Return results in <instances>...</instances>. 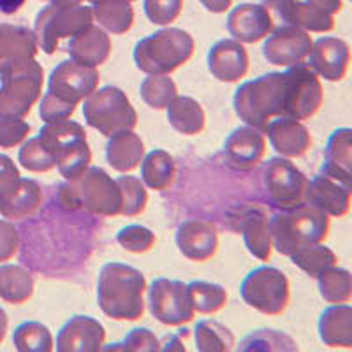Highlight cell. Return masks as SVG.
<instances>
[{"label": "cell", "mask_w": 352, "mask_h": 352, "mask_svg": "<svg viewBox=\"0 0 352 352\" xmlns=\"http://www.w3.org/2000/svg\"><path fill=\"white\" fill-rule=\"evenodd\" d=\"M146 276L124 263H106L97 280V305L113 320H138L144 316Z\"/></svg>", "instance_id": "obj_1"}, {"label": "cell", "mask_w": 352, "mask_h": 352, "mask_svg": "<svg viewBox=\"0 0 352 352\" xmlns=\"http://www.w3.org/2000/svg\"><path fill=\"white\" fill-rule=\"evenodd\" d=\"M236 116L248 127L264 134L272 120L287 116V76L285 72H268L236 88L232 96Z\"/></svg>", "instance_id": "obj_2"}, {"label": "cell", "mask_w": 352, "mask_h": 352, "mask_svg": "<svg viewBox=\"0 0 352 352\" xmlns=\"http://www.w3.org/2000/svg\"><path fill=\"white\" fill-rule=\"evenodd\" d=\"M273 248L282 256H292L308 245L324 243L329 236V215L310 203L280 210L268 220Z\"/></svg>", "instance_id": "obj_3"}, {"label": "cell", "mask_w": 352, "mask_h": 352, "mask_svg": "<svg viewBox=\"0 0 352 352\" xmlns=\"http://www.w3.org/2000/svg\"><path fill=\"white\" fill-rule=\"evenodd\" d=\"M56 201L60 208L69 212L83 210L100 217H116L122 210L120 188L104 169L97 166H90L83 175L62 184Z\"/></svg>", "instance_id": "obj_4"}, {"label": "cell", "mask_w": 352, "mask_h": 352, "mask_svg": "<svg viewBox=\"0 0 352 352\" xmlns=\"http://www.w3.org/2000/svg\"><path fill=\"white\" fill-rule=\"evenodd\" d=\"M0 124L20 120L41 99L44 83L43 65L34 58L11 64L0 71Z\"/></svg>", "instance_id": "obj_5"}, {"label": "cell", "mask_w": 352, "mask_h": 352, "mask_svg": "<svg viewBox=\"0 0 352 352\" xmlns=\"http://www.w3.org/2000/svg\"><path fill=\"white\" fill-rule=\"evenodd\" d=\"M196 41L184 28H162L134 46V64L144 74H171L194 55Z\"/></svg>", "instance_id": "obj_6"}, {"label": "cell", "mask_w": 352, "mask_h": 352, "mask_svg": "<svg viewBox=\"0 0 352 352\" xmlns=\"http://www.w3.org/2000/svg\"><path fill=\"white\" fill-rule=\"evenodd\" d=\"M83 116L90 127L106 138L118 131H134L138 125V113L127 94L113 85L97 88L83 100Z\"/></svg>", "instance_id": "obj_7"}, {"label": "cell", "mask_w": 352, "mask_h": 352, "mask_svg": "<svg viewBox=\"0 0 352 352\" xmlns=\"http://www.w3.org/2000/svg\"><path fill=\"white\" fill-rule=\"evenodd\" d=\"M94 25L92 8L87 6H55L50 4L39 11L34 23L37 46L46 55H55L62 39H71L85 28Z\"/></svg>", "instance_id": "obj_8"}, {"label": "cell", "mask_w": 352, "mask_h": 352, "mask_svg": "<svg viewBox=\"0 0 352 352\" xmlns=\"http://www.w3.org/2000/svg\"><path fill=\"white\" fill-rule=\"evenodd\" d=\"M241 300L264 316H282L291 303V284L275 266H261L248 273L240 285Z\"/></svg>", "instance_id": "obj_9"}, {"label": "cell", "mask_w": 352, "mask_h": 352, "mask_svg": "<svg viewBox=\"0 0 352 352\" xmlns=\"http://www.w3.org/2000/svg\"><path fill=\"white\" fill-rule=\"evenodd\" d=\"M261 4L273 20L317 34L331 32L335 14L344 9L342 0H263Z\"/></svg>", "instance_id": "obj_10"}, {"label": "cell", "mask_w": 352, "mask_h": 352, "mask_svg": "<svg viewBox=\"0 0 352 352\" xmlns=\"http://www.w3.org/2000/svg\"><path fill=\"white\" fill-rule=\"evenodd\" d=\"M263 184L268 199L278 210L305 203L308 178L287 157H273L264 164Z\"/></svg>", "instance_id": "obj_11"}, {"label": "cell", "mask_w": 352, "mask_h": 352, "mask_svg": "<svg viewBox=\"0 0 352 352\" xmlns=\"http://www.w3.org/2000/svg\"><path fill=\"white\" fill-rule=\"evenodd\" d=\"M150 314L164 326H184L194 319L196 310L187 284L169 278H155L148 289Z\"/></svg>", "instance_id": "obj_12"}, {"label": "cell", "mask_w": 352, "mask_h": 352, "mask_svg": "<svg viewBox=\"0 0 352 352\" xmlns=\"http://www.w3.org/2000/svg\"><path fill=\"white\" fill-rule=\"evenodd\" d=\"M287 76V118L308 120L324 102L319 76L307 64H296L285 71Z\"/></svg>", "instance_id": "obj_13"}, {"label": "cell", "mask_w": 352, "mask_h": 352, "mask_svg": "<svg viewBox=\"0 0 352 352\" xmlns=\"http://www.w3.org/2000/svg\"><path fill=\"white\" fill-rule=\"evenodd\" d=\"M100 74L97 67H87L74 60H64L50 74L48 94L65 104L78 106L99 88Z\"/></svg>", "instance_id": "obj_14"}, {"label": "cell", "mask_w": 352, "mask_h": 352, "mask_svg": "<svg viewBox=\"0 0 352 352\" xmlns=\"http://www.w3.org/2000/svg\"><path fill=\"white\" fill-rule=\"evenodd\" d=\"M312 43L310 32L294 25L282 23L278 28H273V32L264 41L263 56L268 64L280 67L303 64L312 50Z\"/></svg>", "instance_id": "obj_15"}, {"label": "cell", "mask_w": 352, "mask_h": 352, "mask_svg": "<svg viewBox=\"0 0 352 352\" xmlns=\"http://www.w3.org/2000/svg\"><path fill=\"white\" fill-rule=\"evenodd\" d=\"M308 67L326 81H342L347 76L351 64V48L340 37H320L314 41L307 56Z\"/></svg>", "instance_id": "obj_16"}, {"label": "cell", "mask_w": 352, "mask_h": 352, "mask_svg": "<svg viewBox=\"0 0 352 352\" xmlns=\"http://www.w3.org/2000/svg\"><path fill=\"white\" fill-rule=\"evenodd\" d=\"M266 153V140L263 132L254 127H238L231 132L224 143V162L238 171H250L257 168Z\"/></svg>", "instance_id": "obj_17"}, {"label": "cell", "mask_w": 352, "mask_h": 352, "mask_svg": "<svg viewBox=\"0 0 352 352\" xmlns=\"http://www.w3.org/2000/svg\"><path fill=\"white\" fill-rule=\"evenodd\" d=\"M106 342V328L90 316H74L56 335L58 352H99Z\"/></svg>", "instance_id": "obj_18"}, {"label": "cell", "mask_w": 352, "mask_h": 352, "mask_svg": "<svg viewBox=\"0 0 352 352\" xmlns=\"http://www.w3.org/2000/svg\"><path fill=\"white\" fill-rule=\"evenodd\" d=\"M176 247L187 259L206 263L219 250V232L208 220L188 219L178 226Z\"/></svg>", "instance_id": "obj_19"}, {"label": "cell", "mask_w": 352, "mask_h": 352, "mask_svg": "<svg viewBox=\"0 0 352 352\" xmlns=\"http://www.w3.org/2000/svg\"><path fill=\"white\" fill-rule=\"evenodd\" d=\"M208 69L220 83H238L247 76L250 58L243 44L236 39H220L208 52Z\"/></svg>", "instance_id": "obj_20"}, {"label": "cell", "mask_w": 352, "mask_h": 352, "mask_svg": "<svg viewBox=\"0 0 352 352\" xmlns=\"http://www.w3.org/2000/svg\"><path fill=\"white\" fill-rule=\"evenodd\" d=\"M275 28V20L263 4H240L228 16V30L241 44L266 39Z\"/></svg>", "instance_id": "obj_21"}, {"label": "cell", "mask_w": 352, "mask_h": 352, "mask_svg": "<svg viewBox=\"0 0 352 352\" xmlns=\"http://www.w3.org/2000/svg\"><path fill=\"white\" fill-rule=\"evenodd\" d=\"M236 222V226H232V229L243 234L245 247L254 257L259 261H270L273 252V240L270 234L268 220L270 217L266 212L257 206H248V208H241L238 212V217L231 219Z\"/></svg>", "instance_id": "obj_22"}, {"label": "cell", "mask_w": 352, "mask_h": 352, "mask_svg": "<svg viewBox=\"0 0 352 352\" xmlns=\"http://www.w3.org/2000/svg\"><path fill=\"white\" fill-rule=\"evenodd\" d=\"M351 197L352 187H347L320 173L314 176L312 180H308L305 201L322 210L326 215L342 219L351 210Z\"/></svg>", "instance_id": "obj_23"}, {"label": "cell", "mask_w": 352, "mask_h": 352, "mask_svg": "<svg viewBox=\"0 0 352 352\" xmlns=\"http://www.w3.org/2000/svg\"><path fill=\"white\" fill-rule=\"evenodd\" d=\"M264 134H268L273 150L287 159L303 157L312 146L310 131L300 120L287 118V116H280L270 122Z\"/></svg>", "instance_id": "obj_24"}, {"label": "cell", "mask_w": 352, "mask_h": 352, "mask_svg": "<svg viewBox=\"0 0 352 352\" xmlns=\"http://www.w3.org/2000/svg\"><path fill=\"white\" fill-rule=\"evenodd\" d=\"M43 204V188L32 178H18L0 194V215L23 220L32 217Z\"/></svg>", "instance_id": "obj_25"}, {"label": "cell", "mask_w": 352, "mask_h": 352, "mask_svg": "<svg viewBox=\"0 0 352 352\" xmlns=\"http://www.w3.org/2000/svg\"><path fill=\"white\" fill-rule=\"evenodd\" d=\"M67 53L71 60L87 67H99L106 64L111 55V39L102 27L90 25L83 32L69 39Z\"/></svg>", "instance_id": "obj_26"}, {"label": "cell", "mask_w": 352, "mask_h": 352, "mask_svg": "<svg viewBox=\"0 0 352 352\" xmlns=\"http://www.w3.org/2000/svg\"><path fill=\"white\" fill-rule=\"evenodd\" d=\"M322 175L352 187V129L340 127L329 136Z\"/></svg>", "instance_id": "obj_27"}, {"label": "cell", "mask_w": 352, "mask_h": 352, "mask_svg": "<svg viewBox=\"0 0 352 352\" xmlns=\"http://www.w3.org/2000/svg\"><path fill=\"white\" fill-rule=\"evenodd\" d=\"M37 48L34 30L23 25L0 23V71L25 58H34Z\"/></svg>", "instance_id": "obj_28"}, {"label": "cell", "mask_w": 352, "mask_h": 352, "mask_svg": "<svg viewBox=\"0 0 352 352\" xmlns=\"http://www.w3.org/2000/svg\"><path fill=\"white\" fill-rule=\"evenodd\" d=\"M144 143L134 131H118L108 138L106 160L115 171L131 173L140 168L143 160Z\"/></svg>", "instance_id": "obj_29"}, {"label": "cell", "mask_w": 352, "mask_h": 352, "mask_svg": "<svg viewBox=\"0 0 352 352\" xmlns=\"http://www.w3.org/2000/svg\"><path fill=\"white\" fill-rule=\"evenodd\" d=\"M319 336L328 347H352V307L349 303L333 305L319 317Z\"/></svg>", "instance_id": "obj_30"}, {"label": "cell", "mask_w": 352, "mask_h": 352, "mask_svg": "<svg viewBox=\"0 0 352 352\" xmlns=\"http://www.w3.org/2000/svg\"><path fill=\"white\" fill-rule=\"evenodd\" d=\"M166 111H168L169 125L184 136H197L206 127L203 106L194 97L176 96L168 104Z\"/></svg>", "instance_id": "obj_31"}, {"label": "cell", "mask_w": 352, "mask_h": 352, "mask_svg": "<svg viewBox=\"0 0 352 352\" xmlns=\"http://www.w3.org/2000/svg\"><path fill=\"white\" fill-rule=\"evenodd\" d=\"M176 180V162L166 150L155 148L144 153L141 160V182L144 187L162 192L173 187Z\"/></svg>", "instance_id": "obj_32"}, {"label": "cell", "mask_w": 352, "mask_h": 352, "mask_svg": "<svg viewBox=\"0 0 352 352\" xmlns=\"http://www.w3.org/2000/svg\"><path fill=\"white\" fill-rule=\"evenodd\" d=\"M34 276L20 264L0 266V300L11 305H23L34 296Z\"/></svg>", "instance_id": "obj_33"}, {"label": "cell", "mask_w": 352, "mask_h": 352, "mask_svg": "<svg viewBox=\"0 0 352 352\" xmlns=\"http://www.w3.org/2000/svg\"><path fill=\"white\" fill-rule=\"evenodd\" d=\"M39 140L46 144V148L56 157L74 146L80 141H87V131L83 125L74 120H60L53 124H44L39 131Z\"/></svg>", "instance_id": "obj_34"}, {"label": "cell", "mask_w": 352, "mask_h": 352, "mask_svg": "<svg viewBox=\"0 0 352 352\" xmlns=\"http://www.w3.org/2000/svg\"><path fill=\"white\" fill-rule=\"evenodd\" d=\"M92 12L100 27L115 36L129 32L134 23V9L127 0H96Z\"/></svg>", "instance_id": "obj_35"}, {"label": "cell", "mask_w": 352, "mask_h": 352, "mask_svg": "<svg viewBox=\"0 0 352 352\" xmlns=\"http://www.w3.org/2000/svg\"><path fill=\"white\" fill-rule=\"evenodd\" d=\"M196 349L199 352H229L236 347L231 329L215 319H203L196 324Z\"/></svg>", "instance_id": "obj_36"}, {"label": "cell", "mask_w": 352, "mask_h": 352, "mask_svg": "<svg viewBox=\"0 0 352 352\" xmlns=\"http://www.w3.org/2000/svg\"><path fill=\"white\" fill-rule=\"evenodd\" d=\"M240 352H296L298 344L291 335L278 329H257L240 342Z\"/></svg>", "instance_id": "obj_37"}, {"label": "cell", "mask_w": 352, "mask_h": 352, "mask_svg": "<svg viewBox=\"0 0 352 352\" xmlns=\"http://www.w3.org/2000/svg\"><path fill=\"white\" fill-rule=\"evenodd\" d=\"M322 300L331 305L349 303L352 300V275L347 268L331 266L316 278Z\"/></svg>", "instance_id": "obj_38"}, {"label": "cell", "mask_w": 352, "mask_h": 352, "mask_svg": "<svg viewBox=\"0 0 352 352\" xmlns=\"http://www.w3.org/2000/svg\"><path fill=\"white\" fill-rule=\"evenodd\" d=\"M12 344L20 352H52L55 340L48 326L37 320H25L12 333Z\"/></svg>", "instance_id": "obj_39"}, {"label": "cell", "mask_w": 352, "mask_h": 352, "mask_svg": "<svg viewBox=\"0 0 352 352\" xmlns=\"http://www.w3.org/2000/svg\"><path fill=\"white\" fill-rule=\"evenodd\" d=\"M190 301L194 305V310L204 316H212V314L220 312L226 308L229 300V294L224 285L213 284L206 280H192L187 284Z\"/></svg>", "instance_id": "obj_40"}, {"label": "cell", "mask_w": 352, "mask_h": 352, "mask_svg": "<svg viewBox=\"0 0 352 352\" xmlns=\"http://www.w3.org/2000/svg\"><path fill=\"white\" fill-rule=\"evenodd\" d=\"M289 257H291L292 264H296L298 268L307 273L310 278H317L320 273H324L326 270L338 263L336 254L324 243L308 245V247L300 248Z\"/></svg>", "instance_id": "obj_41"}, {"label": "cell", "mask_w": 352, "mask_h": 352, "mask_svg": "<svg viewBox=\"0 0 352 352\" xmlns=\"http://www.w3.org/2000/svg\"><path fill=\"white\" fill-rule=\"evenodd\" d=\"M140 94L144 104L160 111L168 108L169 102L178 96V88L169 74H148L141 81Z\"/></svg>", "instance_id": "obj_42"}, {"label": "cell", "mask_w": 352, "mask_h": 352, "mask_svg": "<svg viewBox=\"0 0 352 352\" xmlns=\"http://www.w3.org/2000/svg\"><path fill=\"white\" fill-rule=\"evenodd\" d=\"M116 185L120 188L122 196V210L120 215L124 217H138L148 206V192L146 187L141 182V178L124 173L116 178Z\"/></svg>", "instance_id": "obj_43"}, {"label": "cell", "mask_w": 352, "mask_h": 352, "mask_svg": "<svg viewBox=\"0 0 352 352\" xmlns=\"http://www.w3.org/2000/svg\"><path fill=\"white\" fill-rule=\"evenodd\" d=\"M18 162L30 173H48L56 168L55 157L39 140V136L23 141L18 153Z\"/></svg>", "instance_id": "obj_44"}, {"label": "cell", "mask_w": 352, "mask_h": 352, "mask_svg": "<svg viewBox=\"0 0 352 352\" xmlns=\"http://www.w3.org/2000/svg\"><path fill=\"white\" fill-rule=\"evenodd\" d=\"M90 164H92V150L88 146V141H80L56 157V168L65 180H74L83 175Z\"/></svg>", "instance_id": "obj_45"}, {"label": "cell", "mask_w": 352, "mask_h": 352, "mask_svg": "<svg viewBox=\"0 0 352 352\" xmlns=\"http://www.w3.org/2000/svg\"><path fill=\"white\" fill-rule=\"evenodd\" d=\"M116 241L124 250L131 254H144L152 250V247L155 245L157 236L152 229L144 228L140 224H131L125 226L118 231L116 234Z\"/></svg>", "instance_id": "obj_46"}, {"label": "cell", "mask_w": 352, "mask_h": 352, "mask_svg": "<svg viewBox=\"0 0 352 352\" xmlns=\"http://www.w3.org/2000/svg\"><path fill=\"white\" fill-rule=\"evenodd\" d=\"M102 351H120V352H157L159 351V338L148 328H134L129 331L124 342L102 347Z\"/></svg>", "instance_id": "obj_47"}, {"label": "cell", "mask_w": 352, "mask_h": 352, "mask_svg": "<svg viewBox=\"0 0 352 352\" xmlns=\"http://www.w3.org/2000/svg\"><path fill=\"white\" fill-rule=\"evenodd\" d=\"M184 9V0H144V14L150 23L171 25L178 20Z\"/></svg>", "instance_id": "obj_48"}, {"label": "cell", "mask_w": 352, "mask_h": 352, "mask_svg": "<svg viewBox=\"0 0 352 352\" xmlns=\"http://www.w3.org/2000/svg\"><path fill=\"white\" fill-rule=\"evenodd\" d=\"M76 106L65 104L62 100H56L55 97L50 96L48 92L44 94L39 104V116L44 124H53V122L67 120L74 115Z\"/></svg>", "instance_id": "obj_49"}, {"label": "cell", "mask_w": 352, "mask_h": 352, "mask_svg": "<svg viewBox=\"0 0 352 352\" xmlns=\"http://www.w3.org/2000/svg\"><path fill=\"white\" fill-rule=\"evenodd\" d=\"M30 131L32 127L23 118L0 124V148H14L27 140Z\"/></svg>", "instance_id": "obj_50"}, {"label": "cell", "mask_w": 352, "mask_h": 352, "mask_svg": "<svg viewBox=\"0 0 352 352\" xmlns=\"http://www.w3.org/2000/svg\"><path fill=\"white\" fill-rule=\"evenodd\" d=\"M20 248V232L9 220L0 219V263L11 261Z\"/></svg>", "instance_id": "obj_51"}, {"label": "cell", "mask_w": 352, "mask_h": 352, "mask_svg": "<svg viewBox=\"0 0 352 352\" xmlns=\"http://www.w3.org/2000/svg\"><path fill=\"white\" fill-rule=\"evenodd\" d=\"M18 178H20V169L16 168V164L12 162L11 157L0 153V194Z\"/></svg>", "instance_id": "obj_52"}, {"label": "cell", "mask_w": 352, "mask_h": 352, "mask_svg": "<svg viewBox=\"0 0 352 352\" xmlns=\"http://www.w3.org/2000/svg\"><path fill=\"white\" fill-rule=\"evenodd\" d=\"M159 351H176V352H185L187 347L182 342V338L178 335H166L162 340H159Z\"/></svg>", "instance_id": "obj_53"}, {"label": "cell", "mask_w": 352, "mask_h": 352, "mask_svg": "<svg viewBox=\"0 0 352 352\" xmlns=\"http://www.w3.org/2000/svg\"><path fill=\"white\" fill-rule=\"evenodd\" d=\"M199 2L204 6L206 11L213 12V14H222L232 4V0H199Z\"/></svg>", "instance_id": "obj_54"}, {"label": "cell", "mask_w": 352, "mask_h": 352, "mask_svg": "<svg viewBox=\"0 0 352 352\" xmlns=\"http://www.w3.org/2000/svg\"><path fill=\"white\" fill-rule=\"evenodd\" d=\"M27 0H0V12H4V14H14V12L20 11L21 8L25 6Z\"/></svg>", "instance_id": "obj_55"}, {"label": "cell", "mask_w": 352, "mask_h": 352, "mask_svg": "<svg viewBox=\"0 0 352 352\" xmlns=\"http://www.w3.org/2000/svg\"><path fill=\"white\" fill-rule=\"evenodd\" d=\"M8 328H9L8 312H6L4 308L0 307V344L6 340V335H8Z\"/></svg>", "instance_id": "obj_56"}, {"label": "cell", "mask_w": 352, "mask_h": 352, "mask_svg": "<svg viewBox=\"0 0 352 352\" xmlns=\"http://www.w3.org/2000/svg\"><path fill=\"white\" fill-rule=\"evenodd\" d=\"M88 2H90V4H94V2H96V0H88Z\"/></svg>", "instance_id": "obj_57"}, {"label": "cell", "mask_w": 352, "mask_h": 352, "mask_svg": "<svg viewBox=\"0 0 352 352\" xmlns=\"http://www.w3.org/2000/svg\"><path fill=\"white\" fill-rule=\"evenodd\" d=\"M127 2H134V0H127Z\"/></svg>", "instance_id": "obj_58"}]
</instances>
